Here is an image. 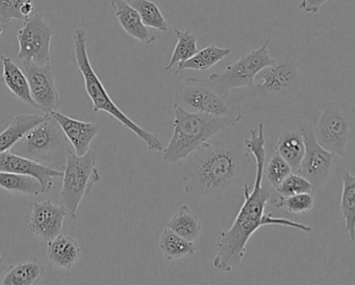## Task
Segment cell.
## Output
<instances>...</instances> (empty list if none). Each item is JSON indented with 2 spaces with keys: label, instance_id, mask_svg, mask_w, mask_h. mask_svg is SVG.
<instances>
[{
  "label": "cell",
  "instance_id": "1",
  "mask_svg": "<svg viewBox=\"0 0 355 285\" xmlns=\"http://www.w3.org/2000/svg\"><path fill=\"white\" fill-rule=\"evenodd\" d=\"M247 152L254 157L255 181L253 188L245 184L243 187L244 202L230 229L221 231L216 241L215 256L211 259L214 268L224 272H232L240 266L246 255L247 243L252 235L263 226H282L311 233V227L302 222L284 218H274L266 214L267 204L272 200L269 187L263 183V170L267 161L265 126L259 122L257 130L250 131V136L245 139Z\"/></svg>",
  "mask_w": 355,
  "mask_h": 285
},
{
  "label": "cell",
  "instance_id": "2",
  "mask_svg": "<svg viewBox=\"0 0 355 285\" xmlns=\"http://www.w3.org/2000/svg\"><path fill=\"white\" fill-rule=\"evenodd\" d=\"M249 164L250 156L242 145L228 141L207 142L184 159V190L220 202L238 185Z\"/></svg>",
  "mask_w": 355,
  "mask_h": 285
},
{
  "label": "cell",
  "instance_id": "3",
  "mask_svg": "<svg viewBox=\"0 0 355 285\" xmlns=\"http://www.w3.org/2000/svg\"><path fill=\"white\" fill-rule=\"evenodd\" d=\"M232 95L234 103L248 104L251 113L277 111L297 103L303 97V76L298 51L293 49L275 59L274 64L261 70L251 88Z\"/></svg>",
  "mask_w": 355,
  "mask_h": 285
},
{
  "label": "cell",
  "instance_id": "4",
  "mask_svg": "<svg viewBox=\"0 0 355 285\" xmlns=\"http://www.w3.org/2000/svg\"><path fill=\"white\" fill-rule=\"evenodd\" d=\"M173 113V133L169 143L162 151L163 160L169 164L186 159L193 152L209 142V139L241 122L238 118L186 111L175 104Z\"/></svg>",
  "mask_w": 355,
  "mask_h": 285
},
{
  "label": "cell",
  "instance_id": "5",
  "mask_svg": "<svg viewBox=\"0 0 355 285\" xmlns=\"http://www.w3.org/2000/svg\"><path fill=\"white\" fill-rule=\"evenodd\" d=\"M88 36L84 28H78L74 33L73 49L76 56V64L78 70L82 74L85 82V89L87 95L90 97L93 105V112H105L112 117L120 122L122 126L134 133L139 139L143 141L148 147L149 151L162 152L164 149L163 143L157 134L145 130L142 127L130 120L110 97L105 85L101 82V78L97 76L91 64L88 55Z\"/></svg>",
  "mask_w": 355,
  "mask_h": 285
},
{
  "label": "cell",
  "instance_id": "6",
  "mask_svg": "<svg viewBox=\"0 0 355 285\" xmlns=\"http://www.w3.org/2000/svg\"><path fill=\"white\" fill-rule=\"evenodd\" d=\"M10 152L58 172H63L68 156L74 153L63 131L49 114L26 133Z\"/></svg>",
  "mask_w": 355,
  "mask_h": 285
},
{
  "label": "cell",
  "instance_id": "7",
  "mask_svg": "<svg viewBox=\"0 0 355 285\" xmlns=\"http://www.w3.org/2000/svg\"><path fill=\"white\" fill-rule=\"evenodd\" d=\"M174 104L195 113L243 118L242 108L230 93L223 92L209 78H191L178 84Z\"/></svg>",
  "mask_w": 355,
  "mask_h": 285
},
{
  "label": "cell",
  "instance_id": "8",
  "mask_svg": "<svg viewBox=\"0 0 355 285\" xmlns=\"http://www.w3.org/2000/svg\"><path fill=\"white\" fill-rule=\"evenodd\" d=\"M101 174L96 166V155L89 151L83 156L72 153L68 156L63 170L60 201L67 213V218L76 220L78 210L84 197L92 190L93 186L101 182Z\"/></svg>",
  "mask_w": 355,
  "mask_h": 285
},
{
  "label": "cell",
  "instance_id": "9",
  "mask_svg": "<svg viewBox=\"0 0 355 285\" xmlns=\"http://www.w3.org/2000/svg\"><path fill=\"white\" fill-rule=\"evenodd\" d=\"M352 113L336 101H327L320 108L313 135L320 147L338 157H346L350 140Z\"/></svg>",
  "mask_w": 355,
  "mask_h": 285
},
{
  "label": "cell",
  "instance_id": "10",
  "mask_svg": "<svg viewBox=\"0 0 355 285\" xmlns=\"http://www.w3.org/2000/svg\"><path fill=\"white\" fill-rule=\"evenodd\" d=\"M270 42L271 38L259 49L241 56L238 61L227 66L223 72L211 74L209 80L225 93L251 88L257 74L275 62V58H272L269 53Z\"/></svg>",
  "mask_w": 355,
  "mask_h": 285
},
{
  "label": "cell",
  "instance_id": "11",
  "mask_svg": "<svg viewBox=\"0 0 355 285\" xmlns=\"http://www.w3.org/2000/svg\"><path fill=\"white\" fill-rule=\"evenodd\" d=\"M298 128L304 141L305 152L296 174L306 179L313 185V191L322 190L331 179L336 156L318 145L309 122L299 120Z\"/></svg>",
  "mask_w": 355,
  "mask_h": 285
},
{
  "label": "cell",
  "instance_id": "12",
  "mask_svg": "<svg viewBox=\"0 0 355 285\" xmlns=\"http://www.w3.org/2000/svg\"><path fill=\"white\" fill-rule=\"evenodd\" d=\"M55 30L40 14L32 15L18 31V58L21 62L46 65L51 64V42Z\"/></svg>",
  "mask_w": 355,
  "mask_h": 285
},
{
  "label": "cell",
  "instance_id": "13",
  "mask_svg": "<svg viewBox=\"0 0 355 285\" xmlns=\"http://www.w3.org/2000/svg\"><path fill=\"white\" fill-rule=\"evenodd\" d=\"M21 68L28 79L31 95L36 109L44 114L59 111L60 95L55 85V72L51 64H38L21 62Z\"/></svg>",
  "mask_w": 355,
  "mask_h": 285
},
{
  "label": "cell",
  "instance_id": "14",
  "mask_svg": "<svg viewBox=\"0 0 355 285\" xmlns=\"http://www.w3.org/2000/svg\"><path fill=\"white\" fill-rule=\"evenodd\" d=\"M67 218L64 208L53 201L37 202L33 206L28 229L33 234L49 243L62 234L64 220Z\"/></svg>",
  "mask_w": 355,
  "mask_h": 285
},
{
  "label": "cell",
  "instance_id": "15",
  "mask_svg": "<svg viewBox=\"0 0 355 285\" xmlns=\"http://www.w3.org/2000/svg\"><path fill=\"white\" fill-rule=\"evenodd\" d=\"M0 172L32 177L40 183L43 193L51 191L55 184V178L63 177V172L51 170L28 158L15 155L10 151L0 155Z\"/></svg>",
  "mask_w": 355,
  "mask_h": 285
},
{
  "label": "cell",
  "instance_id": "16",
  "mask_svg": "<svg viewBox=\"0 0 355 285\" xmlns=\"http://www.w3.org/2000/svg\"><path fill=\"white\" fill-rule=\"evenodd\" d=\"M49 115L58 122L76 155L83 156L90 151L91 143L101 132L98 124L69 117L60 111Z\"/></svg>",
  "mask_w": 355,
  "mask_h": 285
},
{
  "label": "cell",
  "instance_id": "17",
  "mask_svg": "<svg viewBox=\"0 0 355 285\" xmlns=\"http://www.w3.org/2000/svg\"><path fill=\"white\" fill-rule=\"evenodd\" d=\"M111 6L120 26L128 36L143 44L155 42V35L144 26L139 14L126 3L125 0H112Z\"/></svg>",
  "mask_w": 355,
  "mask_h": 285
},
{
  "label": "cell",
  "instance_id": "18",
  "mask_svg": "<svg viewBox=\"0 0 355 285\" xmlns=\"http://www.w3.org/2000/svg\"><path fill=\"white\" fill-rule=\"evenodd\" d=\"M80 243L73 237L60 234L47 243V257L58 268L70 270L80 260Z\"/></svg>",
  "mask_w": 355,
  "mask_h": 285
},
{
  "label": "cell",
  "instance_id": "19",
  "mask_svg": "<svg viewBox=\"0 0 355 285\" xmlns=\"http://www.w3.org/2000/svg\"><path fill=\"white\" fill-rule=\"evenodd\" d=\"M1 65H3V81L6 86L22 103L36 108L31 95L28 79L22 68L19 67L13 59L6 56H1Z\"/></svg>",
  "mask_w": 355,
  "mask_h": 285
},
{
  "label": "cell",
  "instance_id": "20",
  "mask_svg": "<svg viewBox=\"0 0 355 285\" xmlns=\"http://www.w3.org/2000/svg\"><path fill=\"white\" fill-rule=\"evenodd\" d=\"M45 266L37 257L11 266L0 285H36L44 276Z\"/></svg>",
  "mask_w": 355,
  "mask_h": 285
},
{
  "label": "cell",
  "instance_id": "21",
  "mask_svg": "<svg viewBox=\"0 0 355 285\" xmlns=\"http://www.w3.org/2000/svg\"><path fill=\"white\" fill-rule=\"evenodd\" d=\"M167 228L182 238L194 243L202 234V222L200 218L187 204L180 206L178 211L170 218Z\"/></svg>",
  "mask_w": 355,
  "mask_h": 285
},
{
  "label": "cell",
  "instance_id": "22",
  "mask_svg": "<svg viewBox=\"0 0 355 285\" xmlns=\"http://www.w3.org/2000/svg\"><path fill=\"white\" fill-rule=\"evenodd\" d=\"M46 116L47 114L36 115L24 113L16 115L9 126L0 133V155L9 152L26 133L42 122Z\"/></svg>",
  "mask_w": 355,
  "mask_h": 285
},
{
  "label": "cell",
  "instance_id": "23",
  "mask_svg": "<svg viewBox=\"0 0 355 285\" xmlns=\"http://www.w3.org/2000/svg\"><path fill=\"white\" fill-rule=\"evenodd\" d=\"M276 153L288 164L293 172H296L304 156L305 145L300 133L284 130L276 142Z\"/></svg>",
  "mask_w": 355,
  "mask_h": 285
},
{
  "label": "cell",
  "instance_id": "24",
  "mask_svg": "<svg viewBox=\"0 0 355 285\" xmlns=\"http://www.w3.org/2000/svg\"><path fill=\"white\" fill-rule=\"evenodd\" d=\"M159 249L167 261H175L182 258L190 257L198 252L194 243L182 238L180 235L165 228L159 238Z\"/></svg>",
  "mask_w": 355,
  "mask_h": 285
},
{
  "label": "cell",
  "instance_id": "25",
  "mask_svg": "<svg viewBox=\"0 0 355 285\" xmlns=\"http://www.w3.org/2000/svg\"><path fill=\"white\" fill-rule=\"evenodd\" d=\"M342 195L340 211L345 222V230L351 241L355 236V178L353 174L345 170L342 174Z\"/></svg>",
  "mask_w": 355,
  "mask_h": 285
},
{
  "label": "cell",
  "instance_id": "26",
  "mask_svg": "<svg viewBox=\"0 0 355 285\" xmlns=\"http://www.w3.org/2000/svg\"><path fill=\"white\" fill-rule=\"evenodd\" d=\"M232 54V49H224V47H217L216 44L209 45L205 49L198 51V53L188 61L178 65V70H175V76H178L180 72H184V70L205 72V70H211L216 64L223 61Z\"/></svg>",
  "mask_w": 355,
  "mask_h": 285
},
{
  "label": "cell",
  "instance_id": "27",
  "mask_svg": "<svg viewBox=\"0 0 355 285\" xmlns=\"http://www.w3.org/2000/svg\"><path fill=\"white\" fill-rule=\"evenodd\" d=\"M125 1L139 14L145 26L157 30L159 32L165 33L169 31V24L157 3L151 0H125Z\"/></svg>",
  "mask_w": 355,
  "mask_h": 285
},
{
  "label": "cell",
  "instance_id": "28",
  "mask_svg": "<svg viewBox=\"0 0 355 285\" xmlns=\"http://www.w3.org/2000/svg\"><path fill=\"white\" fill-rule=\"evenodd\" d=\"M174 34L178 39V43L174 47L169 63L165 67V70L167 72L171 70L173 66H178L188 61L191 58L194 57L199 51L197 37L192 32L175 28Z\"/></svg>",
  "mask_w": 355,
  "mask_h": 285
},
{
  "label": "cell",
  "instance_id": "29",
  "mask_svg": "<svg viewBox=\"0 0 355 285\" xmlns=\"http://www.w3.org/2000/svg\"><path fill=\"white\" fill-rule=\"evenodd\" d=\"M0 188L26 195H42V187L36 179L12 172H0Z\"/></svg>",
  "mask_w": 355,
  "mask_h": 285
},
{
  "label": "cell",
  "instance_id": "30",
  "mask_svg": "<svg viewBox=\"0 0 355 285\" xmlns=\"http://www.w3.org/2000/svg\"><path fill=\"white\" fill-rule=\"evenodd\" d=\"M33 0H0V22L9 24L12 20L26 22L34 13Z\"/></svg>",
  "mask_w": 355,
  "mask_h": 285
},
{
  "label": "cell",
  "instance_id": "31",
  "mask_svg": "<svg viewBox=\"0 0 355 285\" xmlns=\"http://www.w3.org/2000/svg\"><path fill=\"white\" fill-rule=\"evenodd\" d=\"M276 208H282L292 214L309 213L315 206V199L311 193H299V195H288V197H277L271 200Z\"/></svg>",
  "mask_w": 355,
  "mask_h": 285
},
{
  "label": "cell",
  "instance_id": "32",
  "mask_svg": "<svg viewBox=\"0 0 355 285\" xmlns=\"http://www.w3.org/2000/svg\"><path fill=\"white\" fill-rule=\"evenodd\" d=\"M292 172L288 164L275 152L269 161L266 162L263 178H266L269 186L275 190Z\"/></svg>",
  "mask_w": 355,
  "mask_h": 285
},
{
  "label": "cell",
  "instance_id": "33",
  "mask_svg": "<svg viewBox=\"0 0 355 285\" xmlns=\"http://www.w3.org/2000/svg\"><path fill=\"white\" fill-rule=\"evenodd\" d=\"M276 193L280 197H288V195H299V193H313V185L296 172L288 174L284 182L275 189Z\"/></svg>",
  "mask_w": 355,
  "mask_h": 285
},
{
  "label": "cell",
  "instance_id": "34",
  "mask_svg": "<svg viewBox=\"0 0 355 285\" xmlns=\"http://www.w3.org/2000/svg\"><path fill=\"white\" fill-rule=\"evenodd\" d=\"M328 0H299V9L307 15H315Z\"/></svg>",
  "mask_w": 355,
  "mask_h": 285
},
{
  "label": "cell",
  "instance_id": "35",
  "mask_svg": "<svg viewBox=\"0 0 355 285\" xmlns=\"http://www.w3.org/2000/svg\"><path fill=\"white\" fill-rule=\"evenodd\" d=\"M10 268H11V266L3 261V254H0V281L3 280V276Z\"/></svg>",
  "mask_w": 355,
  "mask_h": 285
},
{
  "label": "cell",
  "instance_id": "36",
  "mask_svg": "<svg viewBox=\"0 0 355 285\" xmlns=\"http://www.w3.org/2000/svg\"><path fill=\"white\" fill-rule=\"evenodd\" d=\"M3 26H1V24H0V36L3 35Z\"/></svg>",
  "mask_w": 355,
  "mask_h": 285
}]
</instances>
